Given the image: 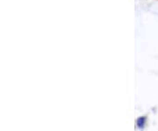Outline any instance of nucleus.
Masks as SVG:
<instances>
[]
</instances>
